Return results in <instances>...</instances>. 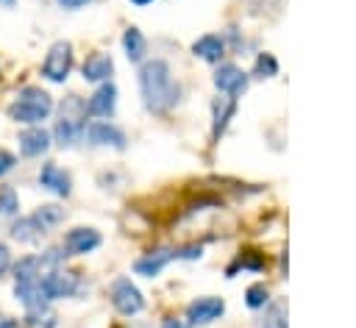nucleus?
<instances>
[{"label":"nucleus","mask_w":356,"mask_h":328,"mask_svg":"<svg viewBox=\"0 0 356 328\" xmlns=\"http://www.w3.org/2000/svg\"><path fill=\"white\" fill-rule=\"evenodd\" d=\"M111 306L120 311V314H125V317H134V314H139L142 309H145V297H142V292H139V286L131 281V278H117L114 284H111Z\"/></svg>","instance_id":"nucleus-5"},{"label":"nucleus","mask_w":356,"mask_h":328,"mask_svg":"<svg viewBox=\"0 0 356 328\" xmlns=\"http://www.w3.org/2000/svg\"><path fill=\"white\" fill-rule=\"evenodd\" d=\"M25 328H56V314H53L47 306L31 309V311L25 314Z\"/></svg>","instance_id":"nucleus-22"},{"label":"nucleus","mask_w":356,"mask_h":328,"mask_svg":"<svg viewBox=\"0 0 356 328\" xmlns=\"http://www.w3.org/2000/svg\"><path fill=\"white\" fill-rule=\"evenodd\" d=\"M61 247L67 250V256H83V253H92L100 247V233L95 228H72L64 233V242Z\"/></svg>","instance_id":"nucleus-10"},{"label":"nucleus","mask_w":356,"mask_h":328,"mask_svg":"<svg viewBox=\"0 0 356 328\" xmlns=\"http://www.w3.org/2000/svg\"><path fill=\"white\" fill-rule=\"evenodd\" d=\"M50 139H53V136H50L42 125H28V128L19 133V153H22L25 158H36V156L47 153Z\"/></svg>","instance_id":"nucleus-12"},{"label":"nucleus","mask_w":356,"mask_h":328,"mask_svg":"<svg viewBox=\"0 0 356 328\" xmlns=\"http://www.w3.org/2000/svg\"><path fill=\"white\" fill-rule=\"evenodd\" d=\"M39 186L53 192V195H58V197H67L72 192V178L56 161H44L42 170H39Z\"/></svg>","instance_id":"nucleus-9"},{"label":"nucleus","mask_w":356,"mask_h":328,"mask_svg":"<svg viewBox=\"0 0 356 328\" xmlns=\"http://www.w3.org/2000/svg\"><path fill=\"white\" fill-rule=\"evenodd\" d=\"M234 108H236L234 97H217V100L211 103V120H214V125H211V133H214V136H220V133L225 131L228 120L234 117Z\"/></svg>","instance_id":"nucleus-18"},{"label":"nucleus","mask_w":356,"mask_h":328,"mask_svg":"<svg viewBox=\"0 0 356 328\" xmlns=\"http://www.w3.org/2000/svg\"><path fill=\"white\" fill-rule=\"evenodd\" d=\"M214 86H217L222 95L234 97V95H242V92L248 89V75H245L236 64H220L217 72H214Z\"/></svg>","instance_id":"nucleus-11"},{"label":"nucleus","mask_w":356,"mask_h":328,"mask_svg":"<svg viewBox=\"0 0 356 328\" xmlns=\"http://www.w3.org/2000/svg\"><path fill=\"white\" fill-rule=\"evenodd\" d=\"M19 211V197L11 186H0V217H14Z\"/></svg>","instance_id":"nucleus-23"},{"label":"nucleus","mask_w":356,"mask_h":328,"mask_svg":"<svg viewBox=\"0 0 356 328\" xmlns=\"http://www.w3.org/2000/svg\"><path fill=\"white\" fill-rule=\"evenodd\" d=\"M259 328H286V303L284 300H273L264 309V317H261Z\"/></svg>","instance_id":"nucleus-21"},{"label":"nucleus","mask_w":356,"mask_h":328,"mask_svg":"<svg viewBox=\"0 0 356 328\" xmlns=\"http://www.w3.org/2000/svg\"><path fill=\"white\" fill-rule=\"evenodd\" d=\"M83 128H86V122H72V120L58 117V122L53 128V139H56L58 147H72L75 142L83 139Z\"/></svg>","instance_id":"nucleus-16"},{"label":"nucleus","mask_w":356,"mask_h":328,"mask_svg":"<svg viewBox=\"0 0 356 328\" xmlns=\"http://www.w3.org/2000/svg\"><path fill=\"white\" fill-rule=\"evenodd\" d=\"M267 300H270V297H267V286H264V284H253V286H248V292H245V303H248L250 309H261Z\"/></svg>","instance_id":"nucleus-25"},{"label":"nucleus","mask_w":356,"mask_h":328,"mask_svg":"<svg viewBox=\"0 0 356 328\" xmlns=\"http://www.w3.org/2000/svg\"><path fill=\"white\" fill-rule=\"evenodd\" d=\"M50 111H53V97L39 86H22L14 103L8 106V117L22 125H39L50 117Z\"/></svg>","instance_id":"nucleus-2"},{"label":"nucleus","mask_w":356,"mask_h":328,"mask_svg":"<svg viewBox=\"0 0 356 328\" xmlns=\"http://www.w3.org/2000/svg\"><path fill=\"white\" fill-rule=\"evenodd\" d=\"M192 53L197 56V58H203V61H220L222 56H225V42H222V36H217V33H206V36H200L195 44H192Z\"/></svg>","instance_id":"nucleus-15"},{"label":"nucleus","mask_w":356,"mask_h":328,"mask_svg":"<svg viewBox=\"0 0 356 328\" xmlns=\"http://www.w3.org/2000/svg\"><path fill=\"white\" fill-rule=\"evenodd\" d=\"M14 167H17V156H14L11 150L0 147V178H3V175H8Z\"/></svg>","instance_id":"nucleus-26"},{"label":"nucleus","mask_w":356,"mask_h":328,"mask_svg":"<svg viewBox=\"0 0 356 328\" xmlns=\"http://www.w3.org/2000/svg\"><path fill=\"white\" fill-rule=\"evenodd\" d=\"M139 92L142 103L153 114H164L178 100V83L172 78V69L164 58H147L139 67Z\"/></svg>","instance_id":"nucleus-1"},{"label":"nucleus","mask_w":356,"mask_h":328,"mask_svg":"<svg viewBox=\"0 0 356 328\" xmlns=\"http://www.w3.org/2000/svg\"><path fill=\"white\" fill-rule=\"evenodd\" d=\"M42 233H44V231L36 225L33 217H19V220L11 225V236H14L17 242H36Z\"/></svg>","instance_id":"nucleus-20"},{"label":"nucleus","mask_w":356,"mask_h":328,"mask_svg":"<svg viewBox=\"0 0 356 328\" xmlns=\"http://www.w3.org/2000/svg\"><path fill=\"white\" fill-rule=\"evenodd\" d=\"M83 136H86V142L95 145V147H114V150H122V147H125V133H122L114 122H108V120L86 122Z\"/></svg>","instance_id":"nucleus-6"},{"label":"nucleus","mask_w":356,"mask_h":328,"mask_svg":"<svg viewBox=\"0 0 356 328\" xmlns=\"http://www.w3.org/2000/svg\"><path fill=\"white\" fill-rule=\"evenodd\" d=\"M14 3H17V0H0V6H6V8H11Z\"/></svg>","instance_id":"nucleus-31"},{"label":"nucleus","mask_w":356,"mask_h":328,"mask_svg":"<svg viewBox=\"0 0 356 328\" xmlns=\"http://www.w3.org/2000/svg\"><path fill=\"white\" fill-rule=\"evenodd\" d=\"M39 289H42L44 303H50V300H61V297H70V295H75V289H78V272L64 270V267L44 270V272H42V278H39Z\"/></svg>","instance_id":"nucleus-3"},{"label":"nucleus","mask_w":356,"mask_h":328,"mask_svg":"<svg viewBox=\"0 0 356 328\" xmlns=\"http://www.w3.org/2000/svg\"><path fill=\"white\" fill-rule=\"evenodd\" d=\"M131 3H136V6H147V3H153V0H131Z\"/></svg>","instance_id":"nucleus-32"},{"label":"nucleus","mask_w":356,"mask_h":328,"mask_svg":"<svg viewBox=\"0 0 356 328\" xmlns=\"http://www.w3.org/2000/svg\"><path fill=\"white\" fill-rule=\"evenodd\" d=\"M253 75H256V78H273V75H278V61H275V56H273V53H261V56L256 58Z\"/></svg>","instance_id":"nucleus-24"},{"label":"nucleus","mask_w":356,"mask_h":328,"mask_svg":"<svg viewBox=\"0 0 356 328\" xmlns=\"http://www.w3.org/2000/svg\"><path fill=\"white\" fill-rule=\"evenodd\" d=\"M175 256H178L175 250L159 247V250H150V253H145L142 259H136V261H134V270H136L139 275H145V278H156V275H159Z\"/></svg>","instance_id":"nucleus-13"},{"label":"nucleus","mask_w":356,"mask_h":328,"mask_svg":"<svg viewBox=\"0 0 356 328\" xmlns=\"http://www.w3.org/2000/svg\"><path fill=\"white\" fill-rule=\"evenodd\" d=\"M33 220H36V225L47 233L50 228H56L61 220H64V208H58V206H53V203H47V206H39L33 214H31Z\"/></svg>","instance_id":"nucleus-19"},{"label":"nucleus","mask_w":356,"mask_h":328,"mask_svg":"<svg viewBox=\"0 0 356 328\" xmlns=\"http://www.w3.org/2000/svg\"><path fill=\"white\" fill-rule=\"evenodd\" d=\"M122 50H125V56H128L131 64H139V61L145 58L147 42H145V36H142V31H139L136 25L125 28V33H122Z\"/></svg>","instance_id":"nucleus-17"},{"label":"nucleus","mask_w":356,"mask_h":328,"mask_svg":"<svg viewBox=\"0 0 356 328\" xmlns=\"http://www.w3.org/2000/svg\"><path fill=\"white\" fill-rule=\"evenodd\" d=\"M0 328H14V322L8 317H0Z\"/></svg>","instance_id":"nucleus-30"},{"label":"nucleus","mask_w":356,"mask_h":328,"mask_svg":"<svg viewBox=\"0 0 356 328\" xmlns=\"http://www.w3.org/2000/svg\"><path fill=\"white\" fill-rule=\"evenodd\" d=\"M86 111L92 114V117H114V111H117V86L111 83V81H103L92 95H89V100H86Z\"/></svg>","instance_id":"nucleus-8"},{"label":"nucleus","mask_w":356,"mask_h":328,"mask_svg":"<svg viewBox=\"0 0 356 328\" xmlns=\"http://www.w3.org/2000/svg\"><path fill=\"white\" fill-rule=\"evenodd\" d=\"M222 311H225V300L206 295V297H197L186 306V320H189V325H209V322L220 320Z\"/></svg>","instance_id":"nucleus-7"},{"label":"nucleus","mask_w":356,"mask_h":328,"mask_svg":"<svg viewBox=\"0 0 356 328\" xmlns=\"http://www.w3.org/2000/svg\"><path fill=\"white\" fill-rule=\"evenodd\" d=\"M161 328H189V325L181 322V320H175V317H167V320L161 322Z\"/></svg>","instance_id":"nucleus-29"},{"label":"nucleus","mask_w":356,"mask_h":328,"mask_svg":"<svg viewBox=\"0 0 356 328\" xmlns=\"http://www.w3.org/2000/svg\"><path fill=\"white\" fill-rule=\"evenodd\" d=\"M72 69V44L70 42H56L50 44L44 61H42V78L50 83H64Z\"/></svg>","instance_id":"nucleus-4"},{"label":"nucleus","mask_w":356,"mask_h":328,"mask_svg":"<svg viewBox=\"0 0 356 328\" xmlns=\"http://www.w3.org/2000/svg\"><path fill=\"white\" fill-rule=\"evenodd\" d=\"M61 8H67V11H78V8H83L89 0H56Z\"/></svg>","instance_id":"nucleus-28"},{"label":"nucleus","mask_w":356,"mask_h":328,"mask_svg":"<svg viewBox=\"0 0 356 328\" xmlns=\"http://www.w3.org/2000/svg\"><path fill=\"white\" fill-rule=\"evenodd\" d=\"M81 72H83V81H89V83H103V81L111 78L114 61H111L108 53H92V56L83 61Z\"/></svg>","instance_id":"nucleus-14"},{"label":"nucleus","mask_w":356,"mask_h":328,"mask_svg":"<svg viewBox=\"0 0 356 328\" xmlns=\"http://www.w3.org/2000/svg\"><path fill=\"white\" fill-rule=\"evenodd\" d=\"M11 264H14V261H11V250H8V245L0 242V278L11 270Z\"/></svg>","instance_id":"nucleus-27"}]
</instances>
